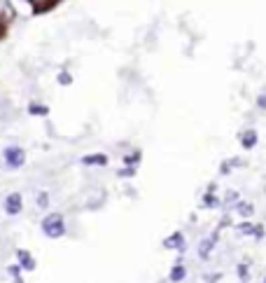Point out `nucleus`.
<instances>
[{
	"label": "nucleus",
	"instance_id": "nucleus-1",
	"mask_svg": "<svg viewBox=\"0 0 266 283\" xmlns=\"http://www.w3.org/2000/svg\"><path fill=\"white\" fill-rule=\"evenodd\" d=\"M42 232L47 239H61L66 234V220L61 213H49L42 220Z\"/></svg>",
	"mask_w": 266,
	"mask_h": 283
},
{
	"label": "nucleus",
	"instance_id": "nucleus-2",
	"mask_svg": "<svg viewBox=\"0 0 266 283\" xmlns=\"http://www.w3.org/2000/svg\"><path fill=\"white\" fill-rule=\"evenodd\" d=\"M26 164V152L17 148V145H12L5 150V166L7 168H21Z\"/></svg>",
	"mask_w": 266,
	"mask_h": 283
},
{
	"label": "nucleus",
	"instance_id": "nucleus-3",
	"mask_svg": "<svg viewBox=\"0 0 266 283\" xmlns=\"http://www.w3.org/2000/svg\"><path fill=\"white\" fill-rule=\"evenodd\" d=\"M21 208H24V199H21V195H19V192L7 195V199H5V213H7V215H19Z\"/></svg>",
	"mask_w": 266,
	"mask_h": 283
},
{
	"label": "nucleus",
	"instance_id": "nucleus-4",
	"mask_svg": "<svg viewBox=\"0 0 266 283\" xmlns=\"http://www.w3.org/2000/svg\"><path fill=\"white\" fill-rule=\"evenodd\" d=\"M215 246H217V232H215V234H210L208 239H203L201 243H199V257H201V260H208Z\"/></svg>",
	"mask_w": 266,
	"mask_h": 283
},
{
	"label": "nucleus",
	"instance_id": "nucleus-5",
	"mask_svg": "<svg viewBox=\"0 0 266 283\" xmlns=\"http://www.w3.org/2000/svg\"><path fill=\"white\" fill-rule=\"evenodd\" d=\"M164 248H168V250H185V237H182V232H173L168 239H164Z\"/></svg>",
	"mask_w": 266,
	"mask_h": 283
},
{
	"label": "nucleus",
	"instance_id": "nucleus-6",
	"mask_svg": "<svg viewBox=\"0 0 266 283\" xmlns=\"http://www.w3.org/2000/svg\"><path fill=\"white\" fill-rule=\"evenodd\" d=\"M17 262L21 265V269H26V272H35V260H33L31 253L24 250V248H19L17 250Z\"/></svg>",
	"mask_w": 266,
	"mask_h": 283
},
{
	"label": "nucleus",
	"instance_id": "nucleus-7",
	"mask_svg": "<svg viewBox=\"0 0 266 283\" xmlns=\"http://www.w3.org/2000/svg\"><path fill=\"white\" fill-rule=\"evenodd\" d=\"M82 164H84V166H105V164H107V155H103V152L87 155V157H82Z\"/></svg>",
	"mask_w": 266,
	"mask_h": 283
},
{
	"label": "nucleus",
	"instance_id": "nucleus-8",
	"mask_svg": "<svg viewBox=\"0 0 266 283\" xmlns=\"http://www.w3.org/2000/svg\"><path fill=\"white\" fill-rule=\"evenodd\" d=\"M257 131H255V129H250V131H245L243 133V136H240V145H243V148H255V145H257Z\"/></svg>",
	"mask_w": 266,
	"mask_h": 283
},
{
	"label": "nucleus",
	"instance_id": "nucleus-9",
	"mask_svg": "<svg viewBox=\"0 0 266 283\" xmlns=\"http://www.w3.org/2000/svg\"><path fill=\"white\" fill-rule=\"evenodd\" d=\"M185 276H187L185 265H180V262H177V265L173 267V269H170L168 279H170V283H180V281H185Z\"/></svg>",
	"mask_w": 266,
	"mask_h": 283
},
{
	"label": "nucleus",
	"instance_id": "nucleus-10",
	"mask_svg": "<svg viewBox=\"0 0 266 283\" xmlns=\"http://www.w3.org/2000/svg\"><path fill=\"white\" fill-rule=\"evenodd\" d=\"M236 211H238V215H243V218H250V215L255 213V206H252V203H245V202H236Z\"/></svg>",
	"mask_w": 266,
	"mask_h": 283
},
{
	"label": "nucleus",
	"instance_id": "nucleus-11",
	"mask_svg": "<svg viewBox=\"0 0 266 283\" xmlns=\"http://www.w3.org/2000/svg\"><path fill=\"white\" fill-rule=\"evenodd\" d=\"M28 113H31V115H49V108L47 106H40V103H31V106H28Z\"/></svg>",
	"mask_w": 266,
	"mask_h": 283
},
{
	"label": "nucleus",
	"instance_id": "nucleus-12",
	"mask_svg": "<svg viewBox=\"0 0 266 283\" xmlns=\"http://www.w3.org/2000/svg\"><path fill=\"white\" fill-rule=\"evenodd\" d=\"M203 206H205V208H217V206H220V199H217V197L208 190V195L203 197Z\"/></svg>",
	"mask_w": 266,
	"mask_h": 283
},
{
	"label": "nucleus",
	"instance_id": "nucleus-13",
	"mask_svg": "<svg viewBox=\"0 0 266 283\" xmlns=\"http://www.w3.org/2000/svg\"><path fill=\"white\" fill-rule=\"evenodd\" d=\"M238 279L243 283L250 279V269H248V265H245V262H243V265H238Z\"/></svg>",
	"mask_w": 266,
	"mask_h": 283
},
{
	"label": "nucleus",
	"instance_id": "nucleus-14",
	"mask_svg": "<svg viewBox=\"0 0 266 283\" xmlns=\"http://www.w3.org/2000/svg\"><path fill=\"white\" fill-rule=\"evenodd\" d=\"M37 206H40V208H47V206H49V195H47V192H40V195H37Z\"/></svg>",
	"mask_w": 266,
	"mask_h": 283
},
{
	"label": "nucleus",
	"instance_id": "nucleus-15",
	"mask_svg": "<svg viewBox=\"0 0 266 283\" xmlns=\"http://www.w3.org/2000/svg\"><path fill=\"white\" fill-rule=\"evenodd\" d=\"M7 272H9V276H14V279H19V276H21V265H9L7 267Z\"/></svg>",
	"mask_w": 266,
	"mask_h": 283
},
{
	"label": "nucleus",
	"instance_id": "nucleus-16",
	"mask_svg": "<svg viewBox=\"0 0 266 283\" xmlns=\"http://www.w3.org/2000/svg\"><path fill=\"white\" fill-rule=\"evenodd\" d=\"M138 160H140V152H133L131 157H126V160H124V164H126V166H129V164H131V166H133V164H135V162H138Z\"/></svg>",
	"mask_w": 266,
	"mask_h": 283
},
{
	"label": "nucleus",
	"instance_id": "nucleus-17",
	"mask_svg": "<svg viewBox=\"0 0 266 283\" xmlns=\"http://www.w3.org/2000/svg\"><path fill=\"white\" fill-rule=\"evenodd\" d=\"M59 82H61V84H70L72 78L68 75V73H61V75H59Z\"/></svg>",
	"mask_w": 266,
	"mask_h": 283
},
{
	"label": "nucleus",
	"instance_id": "nucleus-18",
	"mask_svg": "<svg viewBox=\"0 0 266 283\" xmlns=\"http://www.w3.org/2000/svg\"><path fill=\"white\" fill-rule=\"evenodd\" d=\"M257 106H259V108H264V110H266V94H264V96H259V98H257Z\"/></svg>",
	"mask_w": 266,
	"mask_h": 283
},
{
	"label": "nucleus",
	"instance_id": "nucleus-19",
	"mask_svg": "<svg viewBox=\"0 0 266 283\" xmlns=\"http://www.w3.org/2000/svg\"><path fill=\"white\" fill-rule=\"evenodd\" d=\"M31 2H40V0H31ZM44 2H47V5H49V2H52V0H44Z\"/></svg>",
	"mask_w": 266,
	"mask_h": 283
},
{
	"label": "nucleus",
	"instance_id": "nucleus-20",
	"mask_svg": "<svg viewBox=\"0 0 266 283\" xmlns=\"http://www.w3.org/2000/svg\"><path fill=\"white\" fill-rule=\"evenodd\" d=\"M264 283H266V279H264Z\"/></svg>",
	"mask_w": 266,
	"mask_h": 283
}]
</instances>
